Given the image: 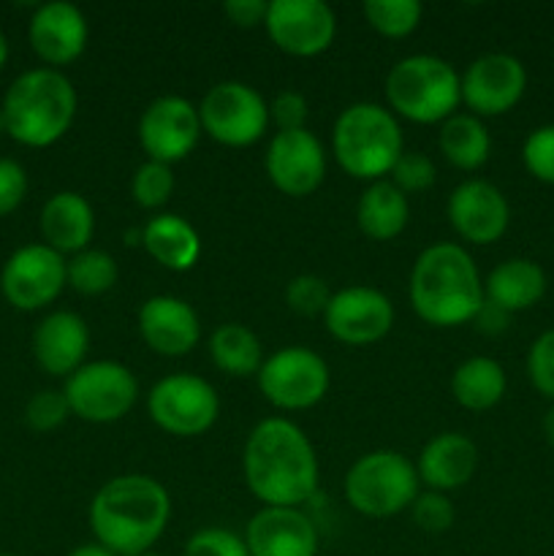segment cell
<instances>
[{
  "label": "cell",
  "instance_id": "obj_32",
  "mask_svg": "<svg viewBox=\"0 0 554 556\" xmlns=\"http://www.w3.org/2000/svg\"><path fill=\"white\" fill-rule=\"evenodd\" d=\"M364 16L369 27L386 38H405L418 27L424 5L418 0H367Z\"/></svg>",
  "mask_w": 554,
  "mask_h": 556
},
{
  "label": "cell",
  "instance_id": "obj_26",
  "mask_svg": "<svg viewBox=\"0 0 554 556\" xmlns=\"http://www.w3.org/2000/svg\"><path fill=\"white\" fill-rule=\"evenodd\" d=\"M141 244L161 266L172 271L193 269L201 255L199 231L179 215H158L141 231Z\"/></svg>",
  "mask_w": 554,
  "mask_h": 556
},
{
  "label": "cell",
  "instance_id": "obj_42",
  "mask_svg": "<svg viewBox=\"0 0 554 556\" xmlns=\"http://www.w3.org/2000/svg\"><path fill=\"white\" fill-rule=\"evenodd\" d=\"M269 123L280 130H302L307 123V101L302 92L286 90L275 96V101L269 103Z\"/></svg>",
  "mask_w": 554,
  "mask_h": 556
},
{
  "label": "cell",
  "instance_id": "obj_6",
  "mask_svg": "<svg viewBox=\"0 0 554 556\" xmlns=\"http://www.w3.org/2000/svg\"><path fill=\"white\" fill-rule=\"evenodd\" d=\"M386 98L411 123H445L462 101L459 74L435 54H411L386 76Z\"/></svg>",
  "mask_w": 554,
  "mask_h": 556
},
{
  "label": "cell",
  "instance_id": "obj_40",
  "mask_svg": "<svg viewBox=\"0 0 554 556\" xmlns=\"http://www.w3.org/2000/svg\"><path fill=\"white\" fill-rule=\"evenodd\" d=\"M391 182L405 195L427 190L435 182V163L421 152H402L400 161L391 168Z\"/></svg>",
  "mask_w": 554,
  "mask_h": 556
},
{
  "label": "cell",
  "instance_id": "obj_12",
  "mask_svg": "<svg viewBox=\"0 0 554 556\" xmlns=\"http://www.w3.org/2000/svg\"><path fill=\"white\" fill-rule=\"evenodd\" d=\"M264 27L286 54L315 58L335 41L337 16L324 0H272Z\"/></svg>",
  "mask_w": 554,
  "mask_h": 556
},
{
  "label": "cell",
  "instance_id": "obj_17",
  "mask_svg": "<svg viewBox=\"0 0 554 556\" xmlns=\"http://www.w3.org/2000/svg\"><path fill=\"white\" fill-rule=\"evenodd\" d=\"M324 320L335 340L345 345H369L383 340L391 331L394 307L386 293L367 286H353L331 293Z\"/></svg>",
  "mask_w": 554,
  "mask_h": 556
},
{
  "label": "cell",
  "instance_id": "obj_4",
  "mask_svg": "<svg viewBox=\"0 0 554 556\" xmlns=\"http://www.w3.org/2000/svg\"><path fill=\"white\" fill-rule=\"evenodd\" d=\"M5 134L25 147H49L63 139L76 117V90L54 68L25 71L3 98Z\"/></svg>",
  "mask_w": 554,
  "mask_h": 556
},
{
  "label": "cell",
  "instance_id": "obj_49",
  "mask_svg": "<svg viewBox=\"0 0 554 556\" xmlns=\"http://www.w3.org/2000/svg\"><path fill=\"white\" fill-rule=\"evenodd\" d=\"M141 556H161V554H141Z\"/></svg>",
  "mask_w": 554,
  "mask_h": 556
},
{
  "label": "cell",
  "instance_id": "obj_47",
  "mask_svg": "<svg viewBox=\"0 0 554 556\" xmlns=\"http://www.w3.org/2000/svg\"><path fill=\"white\" fill-rule=\"evenodd\" d=\"M5 60H9V41H5V36L0 33V68L5 65Z\"/></svg>",
  "mask_w": 554,
  "mask_h": 556
},
{
  "label": "cell",
  "instance_id": "obj_38",
  "mask_svg": "<svg viewBox=\"0 0 554 556\" xmlns=\"http://www.w3.org/2000/svg\"><path fill=\"white\" fill-rule=\"evenodd\" d=\"M527 375H530L536 391H541L546 400H554V329L543 331L532 342L527 353Z\"/></svg>",
  "mask_w": 554,
  "mask_h": 556
},
{
  "label": "cell",
  "instance_id": "obj_39",
  "mask_svg": "<svg viewBox=\"0 0 554 556\" xmlns=\"http://www.w3.org/2000/svg\"><path fill=\"white\" fill-rule=\"evenodd\" d=\"M185 556H250V552L244 546V538L221 530V527H210V530H199L196 535H190Z\"/></svg>",
  "mask_w": 554,
  "mask_h": 556
},
{
  "label": "cell",
  "instance_id": "obj_10",
  "mask_svg": "<svg viewBox=\"0 0 554 556\" xmlns=\"http://www.w3.org/2000/svg\"><path fill=\"white\" fill-rule=\"evenodd\" d=\"M201 130L226 147H250L269 128V103L244 81H221L199 106Z\"/></svg>",
  "mask_w": 554,
  "mask_h": 556
},
{
  "label": "cell",
  "instance_id": "obj_24",
  "mask_svg": "<svg viewBox=\"0 0 554 556\" xmlns=\"http://www.w3.org/2000/svg\"><path fill=\"white\" fill-rule=\"evenodd\" d=\"M96 231V215L92 206L87 204L85 195L54 193L41 210V233L52 250L63 253H81Z\"/></svg>",
  "mask_w": 554,
  "mask_h": 556
},
{
  "label": "cell",
  "instance_id": "obj_21",
  "mask_svg": "<svg viewBox=\"0 0 554 556\" xmlns=\"http://www.w3.org/2000/svg\"><path fill=\"white\" fill-rule=\"evenodd\" d=\"M141 340L168 358L185 356L201 337L196 309L177 296H152L139 309Z\"/></svg>",
  "mask_w": 554,
  "mask_h": 556
},
{
  "label": "cell",
  "instance_id": "obj_34",
  "mask_svg": "<svg viewBox=\"0 0 554 556\" xmlns=\"http://www.w3.org/2000/svg\"><path fill=\"white\" fill-rule=\"evenodd\" d=\"M68 416H71L68 400H65L63 391H54V389L33 394L25 407V421L33 432H52V429L63 427Z\"/></svg>",
  "mask_w": 554,
  "mask_h": 556
},
{
  "label": "cell",
  "instance_id": "obj_16",
  "mask_svg": "<svg viewBox=\"0 0 554 556\" xmlns=\"http://www.w3.org/2000/svg\"><path fill=\"white\" fill-rule=\"evenodd\" d=\"M266 174L280 193L304 199L315 193L326 177V152L320 141L302 130H277L266 150Z\"/></svg>",
  "mask_w": 554,
  "mask_h": 556
},
{
  "label": "cell",
  "instance_id": "obj_5",
  "mask_svg": "<svg viewBox=\"0 0 554 556\" xmlns=\"http://www.w3.org/2000/svg\"><path fill=\"white\" fill-rule=\"evenodd\" d=\"M331 150L342 172L356 179L378 182L391 174L405 152L400 123L378 103H353L342 109L331 130Z\"/></svg>",
  "mask_w": 554,
  "mask_h": 556
},
{
  "label": "cell",
  "instance_id": "obj_8",
  "mask_svg": "<svg viewBox=\"0 0 554 556\" xmlns=\"http://www.w3.org/2000/svg\"><path fill=\"white\" fill-rule=\"evenodd\" d=\"M74 416L90 424L119 421L134 407L139 396V383L134 372L119 362L81 364L68 375L63 389Z\"/></svg>",
  "mask_w": 554,
  "mask_h": 556
},
{
  "label": "cell",
  "instance_id": "obj_19",
  "mask_svg": "<svg viewBox=\"0 0 554 556\" xmlns=\"http://www.w3.org/2000/svg\"><path fill=\"white\" fill-rule=\"evenodd\" d=\"M244 546L250 556H315L318 530L299 508H264L248 521Z\"/></svg>",
  "mask_w": 554,
  "mask_h": 556
},
{
  "label": "cell",
  "instance_id": "obj_37",
  "mask_svg": "<svg viewBox=\"0 0 554 556\" xmlns=\"http://www.w3.org/2000/svg\"><path fill=\"white\" fill-rule=\"evenodd\" d=\"M411 514L413 521H416L424 532H432V535L445 532L454 525V505H451V500L445 497L443 492H432V489L413 500Z\"/></svg>",
  "mask_w": 554,
  "mask_h": 556
},
{
  "label": "cell",
  "instance_id": "obj_2",
  "mask_svg": "<svg viewBox=\"0 0 554 556\" xmlns=\"http://www.w3.org/2000/svg\"><path fill=\"white\" fill-rule=\"evenodd\" d=\"M172 519L166 486L150 476H119L98 489L90 505V527L98 546L114 556L150 554Z\"/></svg>",
  "mask_w": 554,
  "mask_h": 556
},
{
  "label": "cell",
  "instance_id": "obj_11",
  "mask_svg": "<svg viewBox=\"0 0 554 556\" xmlns=\"http://www.w3.org/2000/svg\"><path fill=\"white\" fill-rule=\"evenodd\" d=\"M259 389L280 410H304L329 391V367L310 348L288 345L261 364Z\"/></svg>",
  "mask_w": 554,
  "mask_h": 556
},
{
  "label": "cell",
  "instance_id": "obj_28",
  "mask_svg": "<svg viewBox=\"0 0 554 556\" xmlns=\"http://www.w3.org/2000/svg\"><path fill=\"white\" fill-rule=\"evenodd\" d=\"M451 394L462 407L483 413L498 405L505 394V372L494 358L473 356L451 375Z\"/></svg>",
  "mask_w": 554,
  "mask_h": 556
},
{
  "label": "cell",
  "instance_id": "obj_43",
  "mask_svg": "<svg viewBox=\"0 0 554 556\" xmlns=\"http://www.w3.org/2000/svg\"><path fill=\"white\" fill-rule=\"evenodd\" d=\"M266 9H269L266 0H226V3H223V14H226L228 22H234L237 27L264 25Z\"/></svg>",
  "mask_w": 554,
  "mask_h": 556
},
{
  "label": "cell",
  "instance_id": "obj_31",
  "mask_svg": "<svg viewBox=\"0 0 554 556\" xmlns=\"http://www.w3.org/2000/svg\"><path fill=\"white\" fill-rule=\"evenodd\" d=\"M117 275V261L109 253H103V250H81V253H76L65 264L68 286L76 293H85V296H98V293L112 291Z\"/></svg>",
  "mask_w": 554,
  "mask_h": 556
},
{
  "label": "cell",
  "instance_id": "obj_1",
  "mask_svg": "<svg viewBox=\"0 0 554 556\" xmlns=\"http://www.w3.org/2000/svg\"><path fill=\"white\" fill-rule=\"evenodd\" d=\"M242 470L248 489L264 508H299L318 486L313 443L288 418H266L250 432Z\"/></svg>",
  "mask_w": 554,
  "mask_h": 556
},
{
  "label": "cell",
  "instance_id": "obj_33",
  "mask_svg": "<svg viewBox=\"0 0 554 556\" xmlns=\"http://www.w3.org/2000/svg\"><path fill=\"white\" fill-rule=\"evenodd\" d=\"M130 190H134V199L141 210H158V206H163L168 199H172V190H174L172 166L158 161H144L139 168H136Z\"/></svg>",
  "mask_w": 554,
  "mask_h": 556
},
{
  "label": "cell",
  "instance_id": "obj_14",
  "mask_svg": "<svg viewBox=\"0 0 554 556\" xmlns=\"http://www.w3.org/2000/svg\"><path fill=\"white\" fill-rule=\"evenodd\" d=\"M201 136L199 106L179 96H161L144 109L139 119V144L150 161H182L193 152Z\"/></svg>",
  "mask_w": 554,
  "mask_h": 556
},
{
  "label": "cell",
  "instance_id": "obj_45",
  "mask_svg": "<svg viewBox=\"0 0 554 556\" xmlns=\"http://www.w3.org/2000/svg\"><path fill=\"white\" fill-rule=\"evenodd\" d=\"M68 556H114V554L109 552V548L98 546V543H87V546L74 548V552H71Z\"/></svg>",
  "mask_w": 554,
  "mask_h": 556
},
{
  "label": "cell",
  "instance_id": "obj_9",
  "mask_svg": "<svg viewBox=\"0 0 554 556\" xmlns=\"http://www.w3.org/2000/svg\"><path fill=\"white\" fill-rule=\"evenodd\" d=\"M147 410L163 432L174 438H199L217 421L221 400L204 378L179 372L152 386Z\"/></svg>",
  "mask_w": 554,
  "mask_h": 556
},
{
  "label": "cell",
  "instance_id": "obj_22",
  "mask_svg": "<svg viewBox=\"0 0 554 556\" xmlns=\"http://www.w3.org/2000/svg\"><path fill=\"white\" fill-rule=\"evenodd\" d=\"M87 348H90L87 324L76 313H65V309L47 315L33 334L36 362L58 378L74 375L85 364Z\"/></svg>",
  "mask_w": 554,
  "mask_h": 556
},
{
  "label": "cell",
  "instance_id": "obj_7",
  "mask_svg": "<svg viewBox=\"0 0 554 556\" xmlns=\"http://www.w3.org/2000/svg\"><path fill=\"white\" fill-rule=\"evenodd\" d=\"M418 497V472L400 451H369L345 476V500L369 519H386L411 508Z\"/></svg>",
  "mask_w": 554,
  "mask_h": 556
},
{
  "label": "cell",
  "instance_id": "obj_15",
  "mask_svg": "<svg viewBox=\"0 0 554 556\" xmlns=\"http://www.w3.org/2000/svg\"><path fill=\"white\" fill-rule=\"evenodd\" d=\"M462 101L478 117H498L511 112L527 90V71L514 54L492 52L473 60L459 76Z\"/></svg>",
  "mask_w": 554,
  "mask_h": 556
},
{
  "label": "cell",
  "instance_id": "obj_3",
  "mask_svg": "<svg viewBox=\"0 0 554 556\" xmlns=\"http://www.w3.org/2000/svg\"><path fill=\"white\" fill-rule=\"evenodd\" d=\"M411 304L429 326H462L483 304V282L465 248L451 242L421 250L411 271Z\"/></svg>",
  "mask_w": 554,
  "mask_h": 556
},
{
  "label": "cell",
  "instance_id": "obj_44",
  "mask_svg": "<svg viewBox=\"0 0 554 556\" xmlns=\"http://www.w3.org/2000/svg\"><path fill=\"white\" fill-rule=\"evenodd\" d=\"M478 324V329L483 331V334H503L505 329H508V320H511V313H505V309H500L498 304L487 302L483 299L481 309L476 313V318H473Z\"/></svg>",
  "mask_w": 554,
  "mask_h": 556
},
{
  "label": "cell",
  "instance_id": "obj_18",
  "mask_svg": "<svg viewBox=\"0 0 554 556\" xmlns=\"http://www.w3.org/2000/svg\"><path fill=\"white\" fill-rule=\"evenodd\" d=\"M449 223L465 242L492 244L505 233L511 210L500 188L487 179H467L451 193Z\"/></svg>",
  "mask_w": 554,
  "mask_h": 556
},
{
  "label": "cell",
  "instance_id": "obj_25",
  "mask_svg": "<svg viewBox=\"0 0 554 556\" xmlns=\"http://www.w3.org/2000/svg\"><path fill=\"white\" fill-rule=\"evenodd\" d=\"M546 293V275L536 261L508 258L483 280V299L505 313H519L538 304Z\"/></svg>",
  "mask_w": 554,
  "mask_h": 556
},
{
  "label": "cell",
  "instance_id": "obj_46",
  "mask_svg": "<svg viewBox=\"0 0 554 556\" xmlns=\"http://www.w3.org/2000/svg\"><path fill=\"white\" fill-rule=\"evenodd\" d=\"M543 438H546V443L554 448V405L549 407V413L543 416Z\"/></svg>",
  "mask_w": 554,
  "mask_h": 556
},
{
  "label": "cell",
  "instance_id": "obj_41",
  "mask_svg": "<svg viewBox=\"0 0 554 556\" xmlns=\"http://www.w3.org/2000/svg\"><path fill=\"white\" fill-rule=\"evenodd\" d=\"M27 193V174L16 161L0 157V217L11 215Z\"/></svg>",
  "mask_w": 554,
  "mask_h": 556
},
{
  "label": "cell",
  "instance_id": "obj_50",
  "mask_svg": "<svg viewBox=\"0 0 554 556\" xmlns=\"http://www.w3.org/2000/svg\"><path fill=\"white\" fill-rule=\"evenodd\" d=\"M0 556H16V554H0Z\"/></svg>",
  "mask_w": 554,
  "mask_h": 556
},
{
  "label": "cell",
  "instance_id": "obj_23",
  "mask_svg": "<svg viewBox=\"0 0 554 556\" xmlns=\"http://www.w3.org/2000/svg\"><path fill=\"white\" fill-rule=\"evenodd\" d=\"M478 467V448L470 438L459 432H443L429 440L418 456V481L432 492H451L465 486Z\"/></svg>",
  "mask_w": 554,
  "mask_h": 556
},
{
  "label": "cell",
  "instance_id": "obj_48",
  "mask_svg": "<svg viewBox=\"0 0 554 556\" xmlns=\"http://www.w3.org/2000/svg\"><path fill=\"white\" fill-rule=\"evenodd\" d=\"M5 134V117H3V106H0V136Z\"/></svg>",
  "mask_w": 554,
  "mask_h": 556
},
{
  "label": "cell",
  "instance_id": "obj_29",
  "mask_svg": "<svg viewBox=\"0 0 554 556\" xmlns=\"http://www.w3.org/2000/svg\"><path fill=\"white\" fill-rule=\"evenodd\" d=\"M489 150H492V139L489 130L476 114H454L440 128V152L451 166L462 168V172H476L487 163Z\"/></svg>",
  "mask_w": 554,
  "mask_h": 556
},
{
  "label": "cell",
  "instance_id": "obj_30",
  "mask_svg": "<svg viewBox=\"0 0 554 556\" xmlns=\"http://www.w3.org/2000/svg\"><path fill=\"white\" fill-rule=\"evenodd\" d=\"M210 356L226 375L234 378H248L259 375L261 369V342L248 326L223 324L217 326L210 340Z\"/></svg>",
  "mask_w": 554,
  "mask_h": 556
},
{
  "label": "cell",
  "instance_id": "obj_27",
  "mask_svg": "<svg viewBox=\"0 0 554 556\" xmlns=\"http://www.w3.org/2000/svg\"><path fill=\"white\" fill-rule=\"evenodd\" d=\"M411 217L407 195L389 179H378L362 193L356 204V223L373 242H389L400 237Z\"/></svg>",
  "mask_w": 554,
  "mask_h": 556
},
{
  "label": "cell",
  "instance_id": "obj_35",
  "mask_svg": "<svg viewBox=\"0 0 554 556\" xmlns=\"http://www.w3.org/2000/svg\"><path fill=\"white\" fill-rule=\"evenodd\" d=\"M329 286L315 275H299L288 282L286 302L297 315L313 318V315H324L329 307Z\"/></svg>",
  "mask_w": 554,
  "mask_h": 556
},
{
  "label": "cell",
  "instance_id": "obj_13",
  "mask_svg": "<svg viewBox=\"0 0 554 556\" xmlns=\"http://www.w3.org/2000/svg\"><path fill=\"white\" fill-rule=\"evenodd\" d=\"M65 261L49 244H25L3 266L0 288L16 309H41L65 288Z\"/></svg>",
  "mask_w": 554,
  "mask_h": 556
},
{
  "label": "cell",
  "instance_id": "obj_36",
  "mask_svg": "<svg viewBox=\"0 0 554 556\" xmlns=\"http://www.w3.org/2000/svg\"><path fill=\"white\" fill-rule=\"evenodd\" d=\"M521 161L532 177L554 185V125H541L527 136L521 147Z\"/></svg>",
  "mask_w": 554,
  "mask_h": 556
},
{
  "label": "cell",
  "instance_id": "obj_20",
  "mask_svg": "<svg viewBox=\"0 0 554 556\" xmlns=\"http://www.w3.org/2000/svg\"><path fill=\"white\" fill-rule=\"evenodd\" d=\"M30 47L43 63L68 65L85 52L87 47V20L74 3L54 0L38 5L30 20Z\"/></svg>",
  "mask_w": 554,
  "mask_h": 556
}]
</instances>
